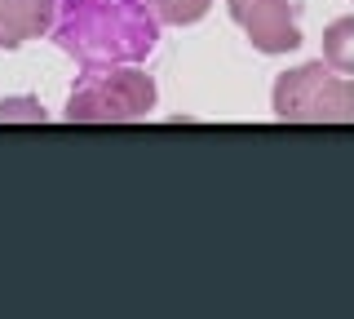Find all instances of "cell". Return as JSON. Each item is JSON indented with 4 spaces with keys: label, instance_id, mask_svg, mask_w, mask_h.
Segmentation results:
<instances>
[{
    "label": "cell",
    "instance_id": "1",
    "mask_svg": "<svg viewBox=\"0 0 354 319\" xmlns=\"http://www.w3.org/2000/svg\"><path fill=\"white\" fill-rule=\"evenodd\" d=\"M53 45L84 62H138L160 40V18L142 0H58Z\"/></svg>",
    "mask_w": 354,
    "mask_h": 319
},
{
    "label": "cell",
    "instance_id": "3",
    "mask_svg": "<svg viewBox=\"0 0 354 319\" xmlns=\"http://www.w3.org/2000/svg\"><path fill=\"white\" fill-rule=\"evenodd\" d=\"M270 107L283 125H354V75L332 71L324 58L288 67L274 80Z\"/></svg>",
    "mask_w": 354,
    "mask_h": 319
},
{
    "label": "cell",
    "instance_id": "2",
    "mask_svg": "<svg viewBox=\"0 0 354 319\" xmlns=\"http://www.w3.org/2000/svg\"><path fill=\"white\" fill-rule=\"evenodd\" d=\"M160 102V89L138 62H84L66 98L71 125H133L147 120Z\"/></svg>",
    "mask_w": 354,
    "mask_h": 319
},
{
    "label": "cell",
    "instance_id": "4",
    "mask_svg": "<svg viewBox=\"0 0 354 319\" xmlns=\"http://www.w3.org/2000/svg\"><path fill=\"white\" fill-rule=\"evenodd\" d=\"M226 9H230V23H239L248 45L266 58L301 49V23H297L292 0H226Z\"/></svg>",
    "mask_w": 354,
    "mask_h": 319
},
{
    "label": "cell",
    "instance_id": "7",
    "mask_svg": "<svg viewBox=\"0 0 354 319\" xmlns=\"http://www.w3.org/2000/svg\"><path fill=\"white\" fill-rule=\"evenodd\" d=\"M147 5L164 27H191L213 9V0H147Z\"/></svg>",
    "mask_w": 354,
    "mask_h": 319
},
{
    "label": "cell",
    "instance_id": "5",
    "mask_svg": "<svg viewBox=\"0 0 354 319\" xmlns=\"http://www.w3.org/2000/svg\"><path fill=\"white\" fill-rule=\"evenodd\" d=\"M58 23V0H0V49L44 40Z\"/></svg>",
    "mask_w": 354,
    "mask_h": 319
},
{
    "label": "cell",
    "instance_id": "8",
    "mask_svg": "<svg viewBox=\"0 0 354 319\" xmlns=\"http://www.w3.org/2000/svg\"><path fill=\"white\" fill-rule=\"evenodd\" d=\"M49 111H44L40 98L31 93H14V98H0V125H44Z\"/></svg>",
    "mask_w": 354,
    "mask_h": 319
},
{
    "label": "cell",
    "instance_id": "6",
    "mask_svg": "<svg viewBox=\"0 0 354 319\" xmlns=\"http://www.w3.org/2000/svg\"><path fill=\"white\" fill-rule=\"evenodd\" d=\"M324 62L341 75H354V14H341L324 31Z\"/></svg>",
    "mask_w": 354,
    "mask_h": 319
}]
</instances>
